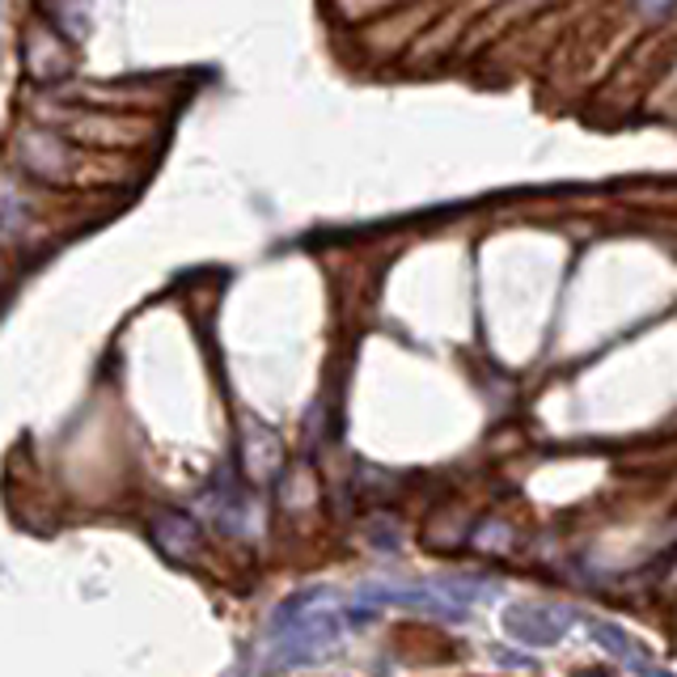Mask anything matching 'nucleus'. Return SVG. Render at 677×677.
<instances>
[{
    "label": "nucleus",
    "instance_id": "f257e3e1",
    "mask_svg": "<svg viewBox=\"0 0 677 677\" xmlns=\"http://www.w3.org/2000/svg\"><path fill=\"white\" fill-rule=\"evenodd\" d=\"M18 162L39 183H69V174H73V148L64 145L55 132L25 127L22 136H18Z\"/></svg>",
    "mask_w": 677,
    "mask_h": 677
},
{
    "label": "nucleus",
    "instance_id": "f03ea898",
    "mask_svg": "<svg viewBox=\"0 0 677 677\" xmlns=\"http://www.w3.org/2000/svg\"><path fill=\"white\" fill-rule=\"evenodd\" d=\"M25 69L39 85H51V81H64L73 73V55H69V43L48 30V25H34L25 34Z\"/></svg>",
    "mask_w": 677,
    "mask_h": 677
},
{
    "label": "nucleus",
    "instance_id": "7ed1b4c3",
    "mask_svg": "<svg viewBox=\"0 0 677 677\" xmlns=\"http://www.w3.org/2000/svg\"><path fill=\"white\" fill-rule=\"evenodd\" d=\"M508 631L521 639V644H555V639H563V631H567V614L563 610H542V605H521V610H512L504 618Z\"/></svg>",
    "mask_w": 677,
    "mask_h": 677
},
{
    "label": "nucleus",
    "instance_id": "20e7f679",
    "mask_svg": "<svg viewBox=\"0 0 677 677\" xmlns=\"http://www.w3.org/2000/svg\"><path fill=\"white\" fill-rule=\"evenodd\" d=\"M242 461L250 479H271L280 470V440L263 424H246L242 433Z\"/></svg>",
    "mask_w": 677,
    "mask_h": 677
},
{
    "label": "nucleus",
    "instance_id": "39448f33",
    "mask_svg": "<svg viewBox=\"0 0 677 677\" xmlns=\"http://www.w3.org/2000/svg\"><path fill=\"white\" fill-rule=\"evenodd\" d=\"M153 538H157V546H162L169 559H191L195 542H199V530H195L183 512H162V517L153 521Z\"/></svg>",
    "mask_w": 677,
    "mask_h": 677
},
{
    "label": "nucleus",
    "instance_id": "423d86ee",
    "mask_svg": "<svg viewBox=\"0 0 677 677\" xmlns=\"http://www.w3.org/2000/svg\"><path fill=\"white\" fill-rule=\"evenodd\" d=\"M39 9H43V18L55 22L64 34H90V4L85 0H39Z\"/></svg>",
    "mask_w": 677,
    "mask_h": 677
},
{
    "label": "nucleus",
    "instance_id": "0eeeda50",
    "mask_svg": "<svg viewBox=\"0 0 677 677\" xmlns=\"http://www.w3.org/2000/svg\"><path fill=\"white\" fill-rule=\"evenodd\" d=\"M593 639H602V648H605V653L623 656V660H631V665H635V660H639V653H635V648H631V639H627V635H623V631H614V627H602V623H597V627H593Z\"/></svg>",
    "mask_w": 677,
    "mask_h": 677
},
{
    "label": "nucleus",
    "instance_id": "6e6552de",
    "mask_svg": "<svg viewBox=\"0 0 677 677\" xmlns=\"http://www.w3.org/2000/svg\"><path fill=\"white\" fill-rule=\"evenodd\" d=\"M674 9V0H639V13L644 18H665Z\"/></svg>",
    "mask_w": 677,
    "mask_h": 677
},
{
    "label": "nucleus",
    "instance_id": "1a4fd4ad",
    "mask_svg": "<svg viewBox=\"0 0 677 677\" xmlns=\"http://www.w3.org/2000/svg\"><path fill=\"white\" fill-rule=\"evenodd\" d=\"M648 677H665V674H653V669H648Z\"/></svg>",
    "mask_w": 677,
    "mask_h": 677
},
{
    "label": "nucleus",
    "instance_id": "9d476101",
    "mask_svg": "<svg viewBox=\"0 0 677 677\" xmlns=\"http://www.w3.org/2000/svg\"><path fill=\"white\" fill-rule=\"evenodd\" d=\"M0 280H4V263H0Z\"/></svg>",
    "mask_w": 677,
    "mask_h": 677
}]
</instances>
